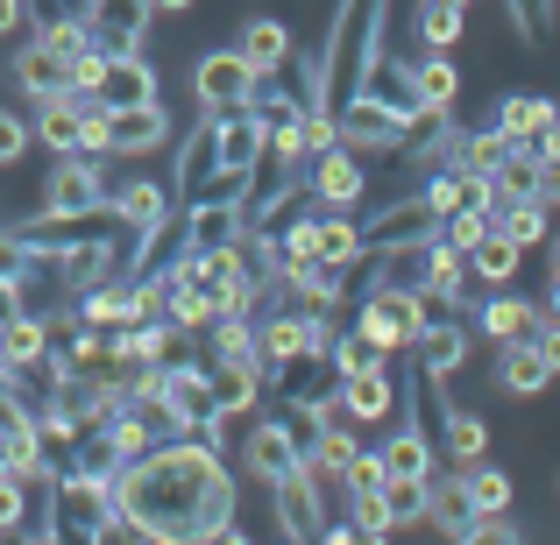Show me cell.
Instances as JSON below:
<instances>
[{
    "label": "cell",
    "instance_id": "1",
    "mask_svg": "<svg viewBox=\"0 0 560 545\" xmlns=\"http://www.w3.org/2000/svg\"><path fill=\"white\" fill-rule=\"evenodd\" d=\"M114 503L136 510L150 545H199L213 524L234 518V467H220V447L213 439H164L150 447L142 461H128L121 475L107 482Z\"/></svg>",
    "mask_w": 560,
    "mask_h": 545
},
{
    "label": "cell",
    "instance_id": "2",
    "mask_svg": "<svg viewBox=\"0 0 560 545\" xmlns=\"http://www.w3.org/2000/svg\"><path fill=\"white\" fill-rule=\"evenodd\" d=\"M341 496L348 489L334 475H319L313 461H299L291 475L270 482V518H277V532H284L291 545H319V532L341 518Z\"/></svg>",
    "mask_w": 560,
    "mask_h": 545
},
{
    "label": "cell",
    "instance_id": "3",
    "mask_svg": "<svg viewBox=\"0 0 560 545\" xmlns=\"http://www.w3.org/2000/svg\"><path fill=\"white\" fill-rule=\"evenodd\" d=\"M440 305L425 298V291H390V284H370L355 298V312H348V327L370 333L383 355H411V341L425 333V319H433Z\"/></svg>",
    "mask_w": 560,
    "mask_h": 545
},
{
    "label": "cell",
    "instance_id": "4",
    "mask_svg": "<svg viewBox=\"0 0 560 545\" xmlns=\"http://www.w3.org/2000/svg\"><path fill=\"white\" fill-rule=\"evenodd\" d=\"M107 199H114V178H107V156H57L43 170V191H36V213H57V220H107Z\"/></svg>",
    "mask_w": 560,
    "mask_h": 545
},
{
    "label": "cell",
    "instance_id": "5",
    "mask_svg": "<svg viewBox=\"0 0 560 545\" xmlns=\"http://www.w3.org/2000/svg\"><path fill=\"white\" fill-rule=\"evenodd\" d=\"M100 518H114V489H107L100 475L57 467V475H50V524L65 532V545H85Z\"/></svg>",
    "mask_w": 560,
    "mask_h": 545
},
{
    "label": "cell",
    "instance_id": "6",
    "mask_svg": "<svg viewBox=\"0 0 560 545\" xmlns=\"http://www.w3.org/2000/svg\"><path fill=\"white\" fill-rule=\"evenodd\" d=\"M256 71L242 64V50H206L199 57V71H191V93H199V114H242L248 99H256Z\"/></svg>",
    "mask_w": 560,
    "mask_h": 545
},
{
    "label": "cell",
    "instance_id": "7",
    "mask_svg": "<svg viewBox=\"0 0 560 545\" xmlns=\"http://www.w3.org/2000/svg\"><path fill=\"white\" fill-rule=\"evenodd\" d=\"M405 135H411V114L383 107V99H370V93H355L341 107V142L355 156H397V150H405Z\"/></svg>",
    "mask_w": 560,
    "mask_h": 545
},
{
    "label": "cell",
    "instance_id": "8",
    "mask_svg": "<svg viewBox=\"0 0 560 545\" xmlns=\"http://www.w3.org/2000/svg\"><path fill=\"white\" fill-rule=\"evenodd\" d=\"M305 191H313L319 213H355L362 191H370V170H362V156L341 142V150H327V156L305 164Z\"/></svg>",
    "mask_w": 560,
    "mask_h": 545
},
{
    "label": "cell",
    "instance_id": "9",
    "mask_svg": "<svg viewBox=\"0 0 560 545\" xmlns=\"http://www.w3.org/2000/svg\"><path fill=\"white\" fill-rule=\"evenodd\" d=\"M468 347H476V327H468L462 312H433V319H425V333L411 341V362H419V376L447 382V376H462Z\"/></svg>",
    "mask_w": 560,
    "mask_h": 545
},
{
    "label": "cell",
    "instance_id": "10",
    "mask_svg": "<svg viewBox=\"0 0 560 545\" xmlns=\"http://www.w3.org/2000/svg\"><path fill=\"white\" fill-rule=\"evenodd\" d=\"M433 234H440V213L425 205L419 185H411L397 205H383V213L362 220V241H370V248H411V241H433Z\"/></svg>",
    "mask_w": 560,
    "mask_h": 545
},
{
    "label": "cell",
    "instance_id": "11",
    "mask_svg": "<svg viewBox=\"0 0 560 545\" xmlns=\"http://www.w3.org/2000/svg\"><path fill=\"white\" fill-rule=\"evenodd\" d=\"M171 213H178L171 178H128V185H114V199H107V220L128 227V234H156Z\"/></svg>",
    "mask_w": 560,
    "mask_h": 545
},
{
    "label": "cell",
    "instance_id": "12",
    "mask_svg": "<svg viewBox=\"0 0 560 545\" xmlns=\"http://www.w3.org/2000/svg\"><path fill=\"white\" fill-rule=\"evenodd\" d=\"M185 248L206 256V248H228V241H248V205L242 199H185ZM178 248V256H185Z\"/></svg>",
    "mask_w": 560,
    "mask_h": 545
},
{
    "label": "cell",
    "instance_id": "13",
    "mask_svg": "<svg viewBox=\"0 0 560 545\" xmlns=\"http://www.w3.org/2000/svg\"><path fill=\"white\" fill-rule=\"evenodd\" d=\"M539 327H547V305L525 298V291H490V298L476 305V333H482V341H497V347L533 341Z\"/></svg>",
    "mask_w": 560,
    "mask_h": 545
},
{
    "label": "cell",
    "instance_id": "14",
    "mask_svg": "<svg viewBox=\"0 0 560 545\" xmlns=\"http://www.w3.org/2000/svg\"><path fill=\"white\" fill-rule=\"evenodd\" d=\"M150 22H156V8L150 0H93V43L107 57H142V36H150Z\"/></svg>",
    "mask_w": 560,
    "mask_h": 545
},
{
    "label": "cell",
    "instance_id": "15",
    "mask_svg": "<svg viewBox=\"0 0 560 545\" xmlns=\"http://www.w3.org/2000/svg\"><path fill=\"white\" fill-rule=\"evenodd\" d=\"M482 524H490V518L476 510V496H468L462 467H433V532L447 538V545H468Z\"/></svg>",
    "mask_w": 560,
    "mask_h": 545
},
{
    "label": "cell",
    "instance_id": "16",
    "mask_svg": "<svg viewBox=\"0 0 560 545\" xmlns=\"http://www.w3.org/2000/svg\"><path fill=\"white\" fill-rule=\"evenodd\" d=\"M234 50H242V64L256 71V79H277V71L291 64V50H299V36H291L277 14H248V22L234 28Z\"/></svg>",
    "mask_w": 560,
    "mask_h": 545
},
{
    "label": "cell",
    "instance_id": "17",
    "mask_svg": "<svg viewBox=\"0 0 560 545\" xmlns=\"http://www.w3.org/2000/svg\"><path fill=\"white\" fill-rule=\"evenodd\" d=\"M299 461H305V453L291 447V433H284V425H277V418H256V425H248V433H242V467H248V475L262 482V489H270L277 475H291V467H299Z\"/></svg>",
    "mask_w": 560,
    "mask_h": 545
},
{
    "label": "cell",
    "instance_id": "18",
    "mask_svg": "<svg viewBox=\"0 0 560 545\" xmlns=\"http://www.w3.org/2000/svg\"><path fill=\"white\" fill-rule=\"evenodd\" d=\"M419 191H425V205H433L440 220L447 213H490V178H476V170H454V164H440L433 178H419Z\"/></svg>",
    "mask_w": 560,
    "mask_h": 545
},
{
    "label": "cell",
    "instance_id": "19",
    "mask_svg": "<svg viewBox=\"0 0 560 545\" xmlns=\"http://www.w3.org/2000/svg\"><path fill=\"white\" fill-rule=\"evenodd\" d=\"M213 170H220V121H213V114H199V128H185V135H178V178H171V185H178V205L213 178Z\"/></svg>",
    "mask_w": 560,
    "mask_h": 545
},
{
    "label": "cell",
    "instance_id": "20",
    "mask_svg": "<svg viewBox=\"0 0 560 545\" xmlns=\"http://www.w3.org/2000/svg\"><path fill=\"white\" fill-rule=\"evenodd\" d=\"M156 150H171V114H164V99L114 114V156H156Z\"/></svg>",
    "mask_w": 560,
    "mask_h": 545
},
{
    "label": "cell",
    "instance_id": "21",
    "mask_svg": "<svg viewBox=\"0 0 560 545\" xmlns=\"http://www.w3.org/2000/svg\"><path fill=\"white\" fill-rule=\"evenodd\" d=\"M440 453H447V467L490 461V425H482L462 396H454V404H440Z\"/></svg>",
    "mask_w": 560,
    "mask_h": 545
},
{
    "label": "cell",
    "instance_id": "22",
    "mask_svg": "<svg viewBox=\"0 0 560 545\" xmlns=\"http://www.w3.org/2000/svg\"><path fill=\"white\" fill-rule=\"evenodd\" d=\"M206 376H213V396L228 418H248V411L270 404V382H262V368H242V362H213L206 355Z\"/></svg>",
    "mask_w": 560,
    "mask_h": 545
},
{
    "label": "cell",
    "instance_id": "23",
    "mask_svg": "<svg viewBox=\"0 0 560 545\" xmlns=\"http://www.w3.org/2000/svg\"><path fill=\"white\" fill-rule=\"evenodd\" d=\"M518 150V142L504 135V128H454V142H447V164L454 170H476V178H497V164H504V156Z\"/></svg>",
    "mask_w": 560,
    "mask_h": 545
},
{
    "label": "cell",
    "instance_id": "24",
    "mask_svg": "<svg viewBox=\"0 0 560 545\" xmlns=\"http://www.w3.org/2000/svg\"><path fill=\"white\" fill-rule=\"evenodd\" d=\"M14 85H22V99H57V93H71V85H65V57H57L43 36H28L22 50H14Z\"/></svg>",
    "mask_w": 560,
    "mask_h": 545
},
{
    "label": "cell",
    "instance_id": "25",
    "mask_svg": "<svg viewBox=\"0 0 560 545\" xmlns=\"http://www.w3.org/2000/svg\"><path fill=\"white\" fill-rule=\"evenodd\" d=\"M411 85H419L425 114H454L462 107V64H454V50H425L419 64H411Z\"/></svg>",
    "mask_w": 560,
    "mask_h": 545
},
{
    "label": "cell",
    "instance_id": "26",
    "mask_svg": "<svg viewBox=\"0 0 560 545\" xmlns=\"http://www.w3.org/2000/svg\"><path fill=\"white\" fill-rule=\"evenodd\" d=\"M150 99H164L156 93V71H150V57H114L107 64V79H100V107H150Z\"/></svg>",
    "mask_w": 560,
    "mask_h": 545
},
{
    "label": "cell",
    "instance_id": "27",
    "mask_svg": "<svg viewBox=\"0 0 560 545\" xmlns=\"http://www.w3.org/2000/svg\"><path fill=\"white\" fill-rule=\"evenodd\" d=\"M341 404H348L355 425H383L397 411V376H390V368H362V376L341 382Z\"/></svg>",
    "mask_w": 560,
    "mask_h": 545
},
{
    "label": "cell",
    "instance_id": "28",
    "mask_svg": "<svg viewBox=\"0 0 560 545\" xmlns=\"http://www.w3.org/2000/svg\"><path fill=\"white\" fill-rule=\"evenodd\" d=\"M490 121L504 128L511 142H539V135H547V128L560 121V99H539V93H504Z\"/></svg>",
    "mask_w": 560,
    "mask_h": 545
},
{
    "label": "cell",
    "instance_id": "29",
    "mask_svg": "<svg viewBox=\"0 0 560 545\" xmlns=\"http://www.w3.org/2000/svg\"><path fill=\"white\" fill-rule=\"evenodd\" d=\"M79 121H85V99H79V93L36 99V142H43L50 156H71V150H79Z\"/></svg>",
    "mask_w": 560,
    "mask_h": 545
},
{
    "label": "cell",
    "instance_id": "30",
    "mask_svg": "<svg viewBox=\"0 0 560 545\" xmlns=\"http://www.w3.org/2000/svg\"><path fill=\"white\" fill-rule=\"evenodd\" d=\"M547 382H553V368H547V355H539L533 341L497 347V390H511V396H539Z\"/></svg>",
    "mask_w": 560,
    "mask_h": 545
},
{
    "label": "cell",
    "instance_id": "31",
    "mask_svg": "<svg viewBox=\"0 0 560 545\" xmlns=\"http://www.w3.org/2000/svg\"><path fill=\"white\" fill-rule=\"evenodd\" d=\"M383 503H390V532L433 524V475H390L383 482Z\"/></svg>",
    "mask_w": 560,
    "mask_h": 545
},
{
    "label": "cell",
    "instance_id": "32",
    "mask_svg": "<svg viewBox=\"0 0 560 545\" xmlns=\"http://www.w3.org/2000/svg\"><path fill=\"white\" fill-rule=\"evenodd\" d=\"M313 256L319 262H362V256H370L362 220L355 213H313Z\"/></svg>",
    "mask_w": 560,
    "mask_h": 545
},
{
    "label": "cell",
    "instance_id": "33",
    "mask_svg": "<svg viewBox=\"0 0 560 545\" xmlns=\"http://www.w3.org/2000/svg\"><path fill=\"white\" fill-rule=\"evenodd\" d=\"M376 453H383V467H390V475H433V467H440L433 461V433H425L419 418H405Z\"/></svg>",
    "mask_w": 560,
    "mask_h": 545
},
{
    "label": "cell",
    "instance_id": "34",
    "mask_svg": "<svg viewBox=\"0 0 560 545\" xmlns=\"http://www.w3.org/2000/svg\"><path fill=\"white\" fill-rule=\"evenodd\" d=\"M468 270H476L482 291H511V284H518V270H525V248L504 241V234H490V241L468 248Z\"/></svg>",
    "mask_w": 560,
    "mask_h": 545
},
{
    "label": "cell",
    "instance_id": "35",
    "mask_svg": "<svg viewBox=\"0 0 560 545\" xmlns=\"http://www.w3.org/2000/svg\"><path fill=\"white\" fill-rule=\"evenodd\" d=\"M362 93H370V99H383V107H397V114H411V121H419V85H411V64H397V57L390 50H383L376 57V64H370V79H362Z\"/></svg>",
    "mask_w": 560,
    "mask_h": 545
},
{
    "label": "cell",
    "instance_id": "36",
    "mask_svg": "<svg viewBox=\"0 0 560 545\" xmlns=\"http://www.w3.org/2000/svg\"><path fill=\"white\" fill-rule=\"evenodd\" d=\"M462 482H468V496H476L482 518H511V496H518V489H511V475L497 461H468Z\"/></svg>",
    "mask_w": 560,
    "mask_h": 545
},
{
    "label": "cell",
    "instance_id": "37",
    "mask_svg": "<svg viewBox=\"0 0 560 545\" xmlns=\"http://www.w3.org/2000/svg\"><path fill=\"white\" fill-rule=\"evenodd\" d=\"M547 205L539 199H518V205H497V234H504V241H518V248H547L553 234H547Z\"/></svg>",
    "mask_w": 560,
    "mask_h": 545
},
{
    "label": "cell",
    "instance_id": "38",
    "mask_svg": "<svg viewBox=\"0 0 560 545\" xmlns=\"http://www.w3.org/2000/svg\"><path fill=\"white\" fill-rule=\"evenodd\" d=\"M468 36V8H447V0H419V43L425 50H454Z\"/></svg>",
    "mask_w": 560,
    "mask_h": 545
},
{
    "label": "cell",
    "instance_id": "39",
    "mask_svg": "<svg viewBox=\"0 0 560 545\" xmlns=\"http://www.w3.org/2000/svg\"><path fill=\"white\" fill-rule=\"evenodd\" d=\"M334 368H341V382H348V376H362V368H390V355H383L370 333L341 327V341H334Z\"/></svg>",
    "mask_w": 560,
    "mask_h": 545
},
{
    "label": "cell",
    "instance_id": "40",
    "mask_svg": "<svg viewBox=\"0 0 560 545\" xmlns=\"http://www.w3.org/2000/svg\"><path fill=\"white\" fill-rule=\"evenodd\" d=\"M504 14H511V36L539 50V43L553 36V14H560V8H553V0H504Z\"/></svg>",
    "mask_w": 560,
    "mask_h": 545
},
{
    "label": "cell",
    "instance_id": "41",
    "mask_svg": "<svg viewBox=\"0 0 560 545\" xmlns=\"http://www.w3.org/2000/svg\"><path fill=\"white\" fill-rule=\"evenodd\" d=\"M490 234H497V213H447L440 234H433V248H462V256H468V248L490 241Z\"/></svg>",
    "mask_w": 560,
    "mask_h": 545
},
{
    "label": "cell",
    "instance_id": "42",
    "mask_svg": "<svg viewBox=\"0 0 560 545\" xmlns=\"http://www.w3.org/2000/svg\"><path fill=\"white\" fill-rule=\"evenodd\" d=\"M341 518L355 524V532H390V503H383V489H348L341 496Z\"/></svg>",
    "mask_w": 560,
    "mask_h": 545
},
{
    "label": "cell",
    "instance_id": "43",
    "mask_svg": "<svg viewBox=\"0 0 560 545\" xmlns=\"http://www.w3.org/2000/svg\"><path fill=\"white\" fill-rule=\"evenodd\" d=\"M107 64H114V57L100 50V43H85V50L65 64V85H71L79 99H100V79H107Z\"/></svg>",
    "mask_w": 560,
    "mask_h": 545
},
{
    "label": "cell",
    "instance_id": "44",
    "mask_svg": "<svg viewBox=\"0 0 560 545\" xmlns=\"http://www.w3.org/2000/svg\"><path fill=\"white\" fill-rule=\"evenodd\" d=\"M85 545H150V532H142V518H136V510H121V503H114V518H100Z\"/></svg>",
    "mask_w": 560,
    "mask_h": 545
},
{
    "label": "cell",
    "instance_id": "45",
    "mask_svg": "<svg viewBox=\"0 0 560 545\" xmlns=\"http://www.w3.org/2000/svg\"><path fill=\"white\" fill-rule=\"evenodd\" d=\"M36 142V121L14 107H0V164H22V150Z\"/></svg>",
    "mask_w": 560,
    "mask_h": 545
},
{
    "label": "cell",
    "instance_id": "46",
    "mask_svg": "<svg viewBox=\"0 0 560 545\" xmlns=\"http://www.w3.org/2000/svg\"><path fill=\"white\" fill-rule=\"evenodd\" d=\"M383 482H390V467H383V453H376V447H362L355 461H348L341 489H383Z\"/></svg>",
    "mask_w": 560,
    "mask_h": 545
},
{
    "label": "cell",
    "instance_id": "47",
    "mask_svg": "<svg viewBox=\"0 0 560 545\" xmlns=\"http://www.w3.org/2000/svg\"><path fill=\"white\" fill-rule=\"evenodd\" d=\"M28 14L43 22H93V0H28Z\"/></svg>",
    "mask_w": 560,
    "mask_h": 545
},
{
    "label": "cell",
    "instance_id": "48",
    "mask_svg": "<svg viewBox=\"0 0 560 545\" xmlns=\"http://www.w3.org/2000/svg\"><path fill=\"white\" fill-rule=\"evenodd\" d=\"M28 262H36V248H28L14 227H0V276H28Z\"/></svg>",
    "mask_w": 560,
    "mask_h": 545
},
{
    "label": "cell",
    "instance_id": "49",
    "mask_svg": "<svg viewBox=\"0 0 560 545\" xmlns=\"http://www.w3.org/2000/svg\"><path fill=\"white\" fill-rule=\"evenodd\" d=\"M533 199L547 205V213L560 205V150H553V156H539V185H533Z\"/></svg>",
    "mask_w": 560,
    "mask_h": 545
},
{
    "label": "cell",
    "instance_id": "50",
    "mask_svg": "<svg viewBox=\"0 0 560 545\" xmlns=\"http://www.w3.org/2000/svg\"><path fill=\"white\" fill-rule=\"evenodd\" d=\"M28 312V298H22V276H0V327L8 319H22Z\"/></svg>",
    "mask_w": 560,
    "mask_h": 545
},
{
    "label": "cell",
    "instance_id": "51",
    "mask_svg": "<svg viewBox=\"0 0 560 545\" xmlns=\"http://www.w3.org/2000/svg\"><path fill=\"white\" fill-rule=\"evenodd\" d=\"M468 545H525V538H518V524H504V518H490V524H482V532H476V538H468Z\"/></svg>",
    "mask_w": 560,
    "mask_h": 545
},
{
    "label": "cell",
    "instance_id": "52",
    "mask_svg": "<svg viewBox=\"0 0 560 545\" xmlns=\"http://www.w3.org/2000/svg\"><path fill=\"white\" fill-rule=\"evenodd\" d=\"M533 347H539V355H547V368L560 376V319H547V327L533 333Z\"/></svg>",
    "mask_w": 560,
    "mask_h": 545
},
{
    "label": "cell",
    "instance_id": "53",
    "mask_svg": "<svg viewBox=\"0 0 560 545\" xmlns=\"http://www.w3.org/2000/svg\"><path fill=\"white\" fill-rule=\"evenodd\" d=\"M199 545H256V538H248V532H242V524H234V518H228V524H213V532H206Z\"/></svg>",
    "mask_w": 560,
    "mask_h": 545
},
{
    "label": "cell",
    "instance_id": "54",
    "mask_svg": "<svg viewBox=\"0 0 560 545\" xmlns=\"http://www.w3.org/2000/svg\"><path fill=\"white\" fill-rule=\"evenodd\" d=\"M22 22H28V0H0V36H14Z\"/></svg>",
    "mask_w": 560,
    "mask_h": 545
},
{
    "label": "cell",
    "instance_id": "55",
    "mask_svg": "<svg viewBox=\"0 0 560 545\" xmlns=\"http://www.w3.org/2000/svg\"><path fill=\"white\" fill-rule=\"evenodd\" d=\"M319 545H355V524H348V518H334L327 532H319Z\"/></svg>",
    "mask_w": 560,
    "mask_h": 545
},
{
    "label": "cell",
    "instance_id": "56",
    "mask_svg": "<svg viewBox=\"0 0 560 545\" xmlns=\"http://www.w3.org/2000/svg\"><path fill=\"white\" fill-rule=\"evenodd\" d=\"M539 305H547V319H560V276L547 270V298H539Z\"/></svg>",
    "mask_w": 560,
    "mask_h": 545
},
{
    "label": "cell",
    "instance_id": "57",
    "mask_svg": "<svg viewBox=\"0 0 560 545\" xmlns=\"http://www.w3.org/2000/svg\"><path fill=\"white\" fill-rule=\"evenodd\" d=\"M533 150H539V156H553V150H560V121H553V128H547V135H539V142H533Z\"/></svg>",
    "mask_w": 560,
    "mask_h": 545
},
{
    "label": "cell",
    "instance_id": "58",
    "mask_svg": "<svg viewBox=\"0 0 560 545\" xmlns=\"http://www.w3.org/2000/svg\"><path fill=\"white\" fill-rule=\"evenodd\" d=\"M150 8H156V22H164V14H185L191 0H150Z\"/></svg>",
    "mask_w": 560,
    "mask_h": 545
},
{
    "label": "cell",
    "instance_id": "59",
    "mask_svg": "<svg viewBox=\"0 0 560 545\" xmlns=\"http://www.w3.org/2000/svg\"><path fill=\"white\" fill-rule=\"evenodd\" d=\"M547 270L560 276V234H553V241H547Z\"/></svg>",
    "mask_w": 560,
    "mask_h": 545
},
{
    "label": "cell",
    "instance_id": "60",
    "mask_svg": "<svg viewBox=\"0 0 560 545\" xmlns=\"http://www.w3.org/2000/svg\"><path fill=\"white\" fill-rule=\"evenodd\" d=\"M447 8H476V0H447Z\"/></svg>",
    "mask_w": 560,
    "mask_h": 545
}]
</instances>
